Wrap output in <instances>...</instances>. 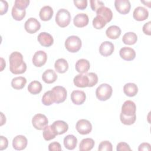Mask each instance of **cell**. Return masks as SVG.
I'll return each mask as SVG.
<instances>
[{"mask_svg":"<svg viewBox=\"0 0 151 151\" xmlns=\"http://www.w3.org/2000/svg\"><path fill=\"white\" fill-rule=\"evenodd\" d=\"M9 70L14 74H21L25 72L27 64L23 60L22 55L18 51L12 52L9 57Z\"/></svg>","mask_w":151,"mask_h":151,"instance_id":"1","label":"cell"},{"mask_svg":"<svg viewBox=\"0 0 151 151\" xmlns=\"http://www.w3.org/2000/svg\"><path fill=\"white\" fill-rule=\"evenodd\" d=\"M82 46L81 39L76 35H71L65 41V47L68 51L74 53L78 52Z\"/></svg>","mask_w":151,"mask_h":151,"instance_id":"2","label":"cell"},{"mask_svg":"<svg viewBox=\"0 0 151 151\" xmlns=\"http://www.w3.org/2000/svg\"><path fill=\"white\" fill-rule=\"evenodd\" d=\"M55 19L57 24L59 27L64 28L67 27L70 23L71 14L67 9L61 8L57 11Z\"/></svg>","mask_w":151,"mask_h":151,"instance_id":"3","label":"cell"},{"mask_svg":"<svg viewBox=\"0 0 151 151\" xmlns=\"http://www.w3.org/2000/svg\"><path fill=\"white\" fill-rule=\"evenodd\" d=\"M113 92L111 86L106 83L100 84L96 90V96L100 101H106L109 99Z\"/></svg>","mask_w":151,"mask_h":151,"instance_id":"4","label":"cell"},{"mask_svg":"<svg viewBox=\"0 0 151 151\" xmlns=\"http://www.w3.org/2000/svg\"><path fill=\"white\" fill-rule=\"evenodd\" d=\"M48 120L45 115L38 113L34 116L32 119V124L33 127L38 130H44L48 126Z\"/></svg>","mask_w":151,"mask_h":151,"instance_id":"5","label":"cell"},{"mask_svg":"<svg viewBox=\"0 0 151 151\" xmlns=\"http://www.w3.org/2000/svg\"><path fill=\"white\" fill-rule=\"evenodd\" d=\"M51 92L54 103L57 104L61 103L65 100L67 97V90L64 87L60 86H55L52 88Z\"/></svg>","mask_w":151,"mask_h":151,"instance_id":"6","label":"cell"},{"mask_svg":"<svg viewBox=\"0 0 151 151\" xmlns=\"http://www.w3.org/2000/svg\"><path fill=\"white\" fill-rule=\"evenodd\" d=\"M77 131L82 135L89 134L92 130L91 123L86 119H80L77 121L76 125Z\"/></svg>","mask_w":151,"mask_h":151,"instance_id":"7","label":"cell"},{"mask_svg":"<svg viewBox=\"0 0 151 151\" xmlns=\"http://www.w3.org/2000/svg\"><path fill=\"white\" fill-rule=\"evenodd\" d=\"M41 28L40 22L35 18H28L24 24V28L29 34H34Z\"/></svg>","mask_w":151,"mask_h":151,"instance_id":"8","label":"cell"},{"mask_svg":"<svg viewBox=\"0 0 151 151\" xmlns=\"http://www.w3.org/2000/svg\"><path fill=\"white\" fill-rule=\"evenodd\" d=\"M47 60V55L45 52L42 50L35 52L32 58L33 64L37 67H41L43 66L46 63Z\"/></svg>","mask_w":151,"mask_h":151,"instance_id":"9","label":"cell"},{"mask_svg":"<svg viewBox=\"0 0 151 151\" xmlns=\"http://www.w3.org/2000/svg\"><path fill=\"white\" fill-rule=\"evenodd\" d=\"M114 6L117 11L123 15L128 14L131 8V5L129 0H116Z\"/></svg>","mask_w":151,"mask_h":151,"instance_id":"10","label":"cell"},{"mask_svg":"<svg viewBox=\"0 0 151 151\" xmlns=\"http://www.w3.org/2000/svg\"><path fill=\"white\" fill-rule=\"evenodd\" d=\"M136 106L135 103L132 100H126L122 106L121 113L127 116H131L136 114Z\"/></svg>","mask_w":151,"mask_h":151,"instance_id":"11","label":"cell"},{"mask_svg":"<svg viewBox=\"0 0 151 151\" xmlns=\"http://www.w3.org/2000/svg\"><path fill=\"white\" fill-rule=\"evenodd\" d=\"M27 143V139L23 135H17L12 140V146L17 150H24L26 148Z\"/></svg>","mask_w":151,"mask_h":151,"instance_id":"12","label":"cell"},{"mask_svg":"<svg viewBox=\"0 0 151 151\" xmlns=\"http://www.w3.org/2000/svg\"><path fill=\"white\" fill-rule=\"evenodd\" d=\"M37 40L42 46L45 47L51 46L54 42V39L52 36L49 33L45 32L40 33L38 35Z\"/></svg>","mask_w":151,"mask_h":151,"instance_id":"13","label":"cell"},{"mask_svg":"<svg viewBox=\"0 0 151 151\" xmlns=\"http://www.w3.org/2000/svg\"><path fill=\"white\" fill-rule=\"evenodd\" d=\"M114 50V47L113 44L108 41L103 42L99 47V52L104 57H107L111 55Z\"/></svg>","mask_w":151,"mask_h":151,"instance_id":"14","label":"cell"},{"mask_svg":"<svg viewBox=\"0 0 151 151\" xmlns=\"http://www.w3.org/2000/svg\"><path fill=\"white\" fill-rule=\"evenodd\" d=\"M119 55L123 60L129 61H132L135 58L136 52L134 49L130 47H124L120 50Z\"/></svg>","mask_w":151,"mask_h":151,"instance_id":"15","label":"cell"},{"mask_svg":"<svg viewBox=\"0 0 151 151\" xmlns=\"http://www.w3.org/2000/svg\"><path fill=\"white\" fill-rule=\"evenodd\" d=\"M149 16L148 11L143 6L136 7L133 12V18L138 21H142L146 19Z\"/></svg>","mask_w":151,"mask_h":151,"instance_id":"16","label":"cell"},{"mask_svg":"<svg viewBox=\"0 0 151 151\" xmlns=\"http://www.w3.org/2000/svg\"><path fill=\"white\" fill-rule=\"evenodd\" d=\"M51 126L57 135L65 133L68 129V124L63 120L55 121L51 124Z\"/></svg>","mask_w":151,"mask_h":151,"instance_id":"17","label":"cell"},{"mask_svg":"<svg viewBox=\"0 0 151 151\" xmlns=\"http://www.w3.org/2000/svg\"><path fill=\"white\" fill-rule=\"evenodd\" d=\"M86 99V93L81 90H74L71 94V100L76 105L82 104Z\"/></svg>","mask_w":151,"mask_h":151,"instance_id":"18","label":"cell"},{"mask_svg":"<svg viewBox=\"0 0 151 151\" xmlns=\"http://www.w3.org/2000/svg\"><path fill=\"white\" fill-rule=\"evenodd\" d=\"M88 17L84 13L77 14L73 19L74 25L78 28H83L87 26L88 24Z\"/></svg>","mask_w":151,"mask_h":151,"instance_id":"19","label":"cell"},{"mask_svg":"<svg viewBox=\"0 0 151 151\" xmlns=\"http://www.w3.org/2000/svg\"><path fill=\"white\" fill-rule=\"evenodd\" d=\"M96 15L101 17L106 23L109 22L113 18V12L111 10L106 6H103L96 11Z\"/></svg>","mask_w":151,"mask_h":151,"instance_id":"20","label":"cell"},{"mask_svg":"<svg viewBox=\"0 0 151 151\" xmlns=\"http://www.w3.org/2000/svg\"><path fill=\"white\" fill-rule=\"evenodd\" d=\"M75 68L76 71L80 74L86 73L89 70L90 68V64L87 60L81 58L76 62Z\"/></svg>","mask_w":151,"mask_h":151,"instance_id":"21","label":"cell"},{"mask_svg":"<svg viewBox=\"0 0 151 151\" xmlns=\"http://www.w3.org/2000/svg\"><path fill=\"white\" fill-rule=\"evenodd\" d=\"M74 84L76 86L84 88L88 86V78L87 74H79L76 75L73 79Z\"/></svg>","mask_w":151,"mask_h":151,"instance_id":"22","label":"cell"},{"mask_svg":"<svg viewBox=\"0 0 151 151\" xmlns=\"http://www.w3.org/2000/svg\"><path fill=\"white\" fill-rule=\"evenodd\" d=\"M53 9L48 5L43 6L40 11L39 16L40 19L44 21H47L51 19L53 15Z\"/></svg>","mask_w":151,"mask_h":151,"instance_id":"23","label":"cell"},{"mask_svg":"<svg viewBox=\"0 0 151 151\" xmlns=\"http://www.w3.org/2000/svg\"><path fill=\"white\" fill-rule=\"evenodd\" d=\"M42 80L47 84L54 83L57 79V75L55 71L52 69L46 70L42 75Z\"/></svg>","mask_w":151,"mask_h":151,"instance_id":"24","label":"cell"},{"mask_svg":"<svg viewBox=\"0 0 151 151\" xmlns=\"http://www.w3.org/2000/svg\"><path fill=\"white\" fill-rule=\"evenodd\" d=\"M63 143L67 149L73 150L77 146V139L73 134H68L64 138Z\"/></svg>","mask_w":151,"mask_h":151,"instance_id":"25","label":"cell"},{"mask_svg":"<svg viewBox=\"0 0 151 151\" xmlns=\"http://www.w3.org/2000/svg\"><path fill=\"white\" fill-rule=\"evenodd\" d=\"M106 36L112 40L118 38L121 34V29L117 25H111L106 31Z\"/></svg>","mask_w":151,"mask_h":151,"instance_id":"26","label":"cell"},{"mask_svg":"<svg viewBox=\"0 0 151 151\" xmlns=\"http://www.w3.org/2000/svg\"><path fill=\"white\" fill-rule=\"evenodd\" d=\"M54 68L57 72L63 74L68 70V64L66 60L64 58H59L55 61L54 63Z\"/></svg>","mask_w":151,"mask_h":151,"instance_id":"27","label":"cell"},{"mask_svg":"<svg viewBox=\"0 0 151 151\" xmlns=\"http://www.w3.org/2000/svg\"><path fill=\"white\" fill-rule=\"evenodd\" d=\"M123 92L129 97H133L137 94L138 92V87L134 83H128L124 86Z\"/></svg>","mask_w":151,"mask_h":151,"instance_id":"28","label":"cell"},{"mask_svg":"<svg viewBox=\"0 0 151 151\" xmlns=\"http://www.w3.org/2000/svg\"><path fill=\"white\" fill-rule=\"evenodd\" d=\"M94 140L91 138L83 139L80 143L79 150L80 151L91 150L94 146Z\"/></svg>","mask_w":151,"mask_h":151,"instance_id":"29","label":"cell"},{"mask_svg":"<svg viewBox=\"0 0 151 151\" xmlns=\"http://www.w3.org/2000/svg\"><path fill=\"white\" fill-rule=\"evenodd\" d=\"M27 83V79L22 76L16 77L11 81V86L15 90H21L24 87Z\"/></svg>","mask_w":151,"mask_h":151,"instance_id":"30","label":"cell"},{"mask_svg":"<svg viewBox=\"0 0 151 151\" xmlns=\"http://www.w3.org/2000/svg\"><path fill=\"white\" fill-rule=\"evenodd\" d=\"M137 41V36L133 32L125 33L122 37V41L126 45H133Z\"/></svg>","mask_w":151,"mask_h":151,"instance_id":"31","label":"cell"},{"mask_svg":"<svg viewBox=\"0 0 151 151\" xmlns=\"http://www.w3.org/2000/svg\"><path fill=\"white\" fill-rule=\"evenodd\" d=\"M28 91L34 95L39 94L42 88V86L38 81H32L28 86Z\"/></svg>","mask_w":151,"mask_h":151,"instance_id":"32","label":"cell"},{"mask_svg":"<svg viewBox=\"0 0 151 151\" xmlns=\"http://www.w3.org/2000/svg\"><path fill=\"white\" fill-rule=\"evenodd\" d=\"M11 14L13 18L16 21L22 20L26 15V10L21 9L13 6L11 11Z\"/></svg>","mask_w":151,"mask_h":151,"instance_id":"33","label":"cell"},{"mask_svg":"<svg viewBox=\"0 0 151 151\" xmlns=\"http://www.w3.org/2000/svg\"><path fill=\"white\" fill-rule=\"evenodd\" d=\"M57 135V133L52 129L51 125L46 126L43 130L42 136L44 139L47 141L54 139Z\"/></svg>","mask_w":151,"mask_h":151,"instance_id":"34","label":"cell"},{"mask_svg":"<svg viewBox=\"0 0 151 151\" xmlns=\"http://www.w3.org/2000/svg\"><path fill=\"white\" fill-rule=\"evenodd\" d=\"M42 103L45 106H50L54 103L51 90L45 92L42 97Z\"/></svg>","mask_w":151,"mask_h":151,"instance_id":"35","label":"cell"},{"mask_svg":"<svg viewBox=\"0 0 151 151\" xmlns=\"http://www.w3.org/2000/svg\"><path fill=\"white\" fill-rule=\"evenodd\" d=\"M120 119L123 124L125 125H131L135 122L136 119V115L134 114L131 116H127L120 113Z\"/></svg>","mask_w":151,"mask_h":151,"instance_id":"36","label":"cell"},{"mask_svg":"<svg viewBox=\"0 0 151 151\" xmlns=\"http://www.w3.org/2000/svg\"><path fill=\"white\" fill-rule=\"evenodd\" d=\"M106 22L100 17L96 16L93 20V25L94 28L97 29H100L105 27Z\"/></svg>","mask_w":151,"mask_h":151,"instance_id":"37","label":"cell"},{"mask_svg":"<svg viewBox=\"0 0 151 151\" xmlns=\"http://www.w3.org/2000/svg\"><path fill=\"white\" fill-rule=\"evenodd\" d=\"M113 146L112 144L108 140H104L100 142L99 145V151H112Z\"/></svg>","mask_w":151,"mask_h":151,"instance_id":"38","label":"cell"},{"mask_svg":"<svg viewBox=\"0 0 151 151\" xmlns=\"http://www.w3.org/2000/svg\"><path fill=\"white\" fill-rule=\"evenodd\" d=\"M88 78V87H91L95 86L98 82V76L94 73H89L87 74Z\"/></svg>","mask_w":151,"mask_h":151,"instance_id":"39","label":"cell"},{"mask_svg":"<svg viewBox=\"0 0 151 151\" xmlns=\"http://www.w3.org/2000/svg\"><path fill=\"white\" fill-rule=\"evenodd\" d=\"M29 0H15L14 2V6L21 9H25L29 4Z\"/></svg>","mask_w":151,"mask_h":151,"instance_id":"40","label":"cell"},{"mask_svg":"<svg viewBox=\"0 0 151 151\" xmlns=\"http://www.w3.org/2000/svg\"><path fill=\"white\" fill-rule=\"evenodd\" d=\"M90 3L91 8L93 11H96L99 8L103 6H104V4L101 1L90 0Z\"/></svg>","mask_w":151,"mask_h":151,"instance_id":"41","label":"cell"},{"mask_svg":"<svg viewBox=\"0 0 151 151\" xmlns=\"http://www.w3.org/2000/svg\"><path fill=\"white\" fill-rule=\"evenodd\" d=\"M73 2L75 6L80 10L85 9L87 6V0H74Z\"/></svg>","mask_w":151,"mask_h":151,"instance_id":"42","label":"cell"},{"mask_svg":"<svg viewBox=\"0 0 151 151\" xmlns=\"http://www.w3.org/2000/svg\"><path fill=\"white\" fill-rule=\"evenodd\" d=\"M116 150L117 151H123V150H131V148L129 145L126 142H120L117 145Z\"/></svg>","mask_w":151,"mask_h":151,"instance_id":"43","label":"cell"},{"mask_svg":"<svg viewBox=\"0 0 151 151\" xmlns=\"http://www.w3.org/2000/svg\"><path fill=\"white\" fill-rule=\"evenodd\" d=\"M48 150L50 151H60L61 150V145L57 142H54L49 144Z\"/></svg>","mask_w":151,"mask_h":151,"instance_id":"44","label":"cell"},{"mask_svg":"<svg viewBox=\"0 0 151 151\" xmlns=\"http://www.w3.org/2000/svg\"><path fill=\"white\" fill-rule=\"evenodd\" d=\"M8 9V4L6 1H1V8H0V14L1 15L6 14Z\"/></svg>","mask_w":151,"mask_h":151,"instance_id":"45","label":"cell"},{"mask_svg":"<svg viewBox=\"0 0 151 151\" xmlns=\"http://www.w3.org/2000/svg\"><path fill=\"white\" fill-rule=\"evenodd\" d=\"M8 146V140L6 137L1 136H0V150H3L7 148Z\"/></svg>","mask_w":151,"mask_h":151,"instance_id":"46","label":"cell"},{"mask_svg":"<svg viewBox=\"0 0 151 151\" xmlns=\"http://www.w3.org/2000/svg\"><path fill=\"white\" fill-rule=\"evenodd\" d=\"M150 25H151V22L149 21L147 23L145 24L143 26V32L145 34L147 35H151V32H150Z\"/></svg>","mask_w":151,"mask_h":151,"instance_id":"47","label":"cell"},{"mask_svg":"<svg viewBox=\"0 0 151 151\" xmlns=\"http://www.w3.org/2000/svg\"><path fill=\"white\" fill-rule=\"evenodd\" d=\"M150 145L148 143H141L139 147L138 150L139 151H146V150H150Z\"/></svg>","mask_w":151,"mask_h":151,"instance_id":"48","label":"cell"},{"mask_svg":"<svg viewBox=\"0 0 151 151\" xmlns=\"http://www.w3.org/2000/svg\"><path fill=\"white\" fill-rule=\"evenodd\" d=\"M5 66H6L5 61L2 57H1V71H3V70L5 68Z\"/></svg>","mask_w":151,"mask_h":151,"instance_id":"49","label":"cell"},{"mask_svg":"<svg viewBox=\"0 0 151 151\" xmlns=\"http://www.w3.org/2000/svg\"><path fill=\"white\" fill-rule=\"evenodd\" d=\"M1 126H2L4 123L6 122V117L4 115L3 113L1 112Z\"/></svg>","mask_w":151,"mask_h":151,"instance_id":"50","label":"cell"}]
</instances>
